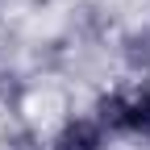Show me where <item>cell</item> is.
<instances>
[{
	"label": "cell",
	"mask_w": 150,
	"mask_h": 150,
	"mask_svg": "<svg viewBox=\"0 0 150 150\" xmlns=\"http://www.w3.org/2000/svg\"><path fill=\"white\" fill-rule=\"evenodd\" d=\"M125 108H129V134H150V75L125 92Z\"/></svg>",
	"instance_id": "3957f363"
},
{
	"label": "cell",
	"mask_w": 150,
	"mask_h": 150,
	"mask_svg": "<svg viewBox=\"0 0 150 150\" xmlns=\"http://www.w3.org/2000/svg\"><path fill=\"white\" fill-rule=\"evenodd\" d=\"M96 125L104 129V134H129V108H125V92L100 96V104H96Z\"/></svg>",
	"instance_id": "7a4b0ae2"
},
{
	"label": "cell",
	"mask_w": 150,
	"mask_h": 150,
	"mask_svg": "<svg viewBox=\"0 0 150 150\" xmlns=\"http://www.w3.org/2000/svg\"><path fill=\"white\" fill-rule=\"evenodd\" d=\"M50 150H104V129L96 125V117H75L59 129Z\"/></svg>",
	"instance_id": "6da1fadb"
}]
</instances>
